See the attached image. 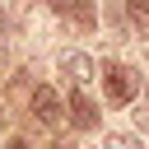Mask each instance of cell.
Returning <instances> with one entry per match:
<instances>
[{"instance_id":"obj_3","label":"cell","mask_w":149,"mask_h":149,"mask_svg":"<svg viewBox=\"0 0 149 149\" xmlns=\"http://www.w3.org/2000/svg\"><path fill=\"white\" fill-rule=\"evenodd\" d=\"M33 116L47 121V126H61V98H56V88H47V84L33 88Z\"/></svg>"},{"instance_id":"obj_4","label":"cell","mask_w":149,"mask_h":149,"mask_svg":"<svg viewBox=\"0 0 149 149\" xmlns=\"http://www.w3.org/2000/svg\"><path fill=\"white\" fill-rule=\"evenodd\" d=\"M51 9H56L61 19H74L84 33L98 23V14H93V0H51Z\"/></svg>"},{"instance_id":"obj_5","label":"cell","mask_w":149,"mask_h":149,"mask_svg":"<svg viewBox=\"0 0 149 149\" xmlns=\"http://www.w3.org/2000/svg\"><path fill=\"white\" fill-rule=\"evenodd\" d=\"M65 112H70L74 130H93V126H98V107H93V102L79 93V84H74V93H70V107H65Z\"/></svg>"},{"instance_id":"obj_6","label":"cell","mask_w":149,"mask_h":149,"mask_svg":"<svg viewBox=\"0 0 149 149\" xmlns=\"http://www.w3.org/2000/svg\"><path fill=\"white\" fill-rule=\"evenodd\" d=\"M126 14H130V23H135V33L149 37V0H126Z\"/></svg>"},{"instance_id":"obj_2","label":"cell","mask_w":149,"mask_h":149,"mask_svg":"<svg viewBox=\"0 0 149 149\" xmlns=\"http://www.w3.org/2000/svg\"><path fill=\"white\" fill-rule=\"evenodd\" d=\"M56 65H61V74H65L70 84H88V79H93V61H88L84 51H61Z\"/></svg>"},{"instance_id":"obj_8","label":"cell","mask_w":149,"mask_h":149,"mask_svg":"<svg viewBox=\"0 0 149 149\" xmlns=\"http://www.w3.org/2000/svg\"><path fill=\"white\" fill-rule=\"evenodd\" d=\"M5 149H33V144H28V140H9Z\"/></svg>"},{"instance_id":"obj_1","label":"cell","mask_w":149,"mask_h":149,"mask_svg":"<svg viewBox=\"0 0 149 149\" xmlns=\"http://www.w3.org/2000/svg\"><path fill=\"white\" fill-rule=\"evenodd\" d=\"M102 93H107V102L112 107H126V102H135V93H140V70H130V65H102Z\"/></svg>"},{"instance_id":"obj_7","label":"cell","mask_w":149,"mask_h":149,"mask_svg":"<svg viewBox=\"0 0 149 149\" xmlns=\"http://www.w3.org/2000/svg\"><path fill=\"white\" fill-rule=\"evenodd\" d=\"M107 149H140V140L126 135V130H116V135H107Z\"/></svg>"},{"instance_id":"obj_9","label":"cell","mask_w":149,"mask_h":149,"mask_svg":"<svg viewBox=\"0 0 149 149\" xmlns=\"http://www.w3.org/2000/svg\"><path fill=\"white\" fill-rule=\"evenodd\" d=\"M51 149H70V144H51Z\"/></svg>"}]
</instances>
